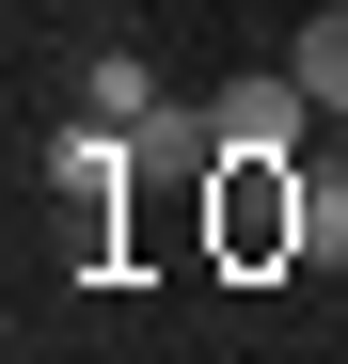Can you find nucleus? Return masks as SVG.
Returning a JSON list of instances; mask_svg holds the SVG:
<instances>
[{"mask_svg": "<svg viewBox=\"0 0 348 364\" xmlns=\"http://www.w3.org/2000/svg\"><path fill=\"white\" fill-rule=\"evenodd\" d=\"M127 159H143V127H111V111H80V127L48 143V174H64V206H111V191H127Z\"/></svg>", "mask_w": 348, "mask_h": 364, "instance_id": "2", "label": "nucleus"}, {"mask_svg": "<svg viewBox=\"0 0 348 364\" xmlns=\"http://www.w3.org/2000/svg\"><path fill=\"white\" fill-rule=\"evenodd\" d=\"M206 127H222V174H238V159H301L317 143V95H301V64H254V80L206 95Z\"/></svg>", "mask_w": 348, "mask_h": 364, "instance_id": "1", "label": "nucleus"}, {"mask_svg": "<svg viewBox=\"0 0 348 364\" xmlns=\"http://www.w3.org/2000/svg\"><path fill=\"white\" fill-rule=\"evenodd\" d=\"M332 127H348V111H332Z\"/></svg>", "mask_w": 348, "mask_h": 364, "instance_id": "6", "label": "nucleus"}, {"mask_svg": "<svg viewBox=\"0 0 348 364\" xmlns=\"http://www.w3.org/2000/svg\"><path fill=\"white\" fill-rule=\"evenodd\" d=\"M285 64H301V95H317V111H348V0H317V16H301V48H285Z\"/></svg>", "mask_w": 348, "mask_h": 364, "instance_id": "4", "label": "nucleus"}, {"mask_svg": "<svg viewBox=\"0 0 348 364\" xmlns=\"http://www.w3.org/2000/svg\"><path fill=\"white\" fill-rule=\"evenodd\" d=\"M80 111H111V127H158V80H143V48H95V64H80Z\"/></svg>", "mask_w": 348, "mask_h": 364, "instance_id": "3", "label": "nucleus"}, {"mask_svg": "<svg viewBox=\"0 0 348 364\" xmlns=\"http://www.w3.org/2000/svg\"><path fill=\"white\" fill-rule=\"evenodd\" d=\"M301 237H317V254L348 237V191H332V174H301Z\"/></svg>", "mask_w": 348, "mask_h": 364, "instance_id": "5", "label": "nucleus"}]
</instances>
